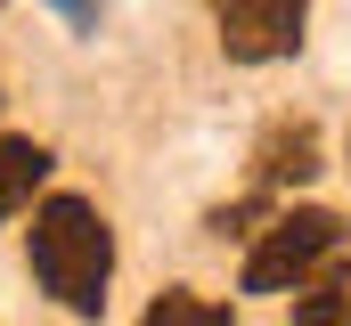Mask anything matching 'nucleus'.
Returning a JSON list of instances; mask_svg holds the SVG:
<instances>
[{
	"mask_svg": "<svg viewBox=\"0 0 351 326\" xmlns=\"http://www.w3.org/2000/svg\"><path fill=\"white\" fill-rule=\"evenodd\" d=\"M33 277L58 310L98 318L106 310V277H114V229L98 221V204L82 196H49L33 212Z\"/></svg>",
	"mask_w": 351,
	"mask_h": 326,
	"instance_id": "1",
	"label": "nucleus"
},
{
	"mask_svg": "<svg viewBox=\"0 0 351 326\" xmlns=\"http://www.w3.org/2000/svg\"><path fill=\"white\" fill-rule=\"evenodd\" d=\"M254 163H262V179H311L319 171V131L311 123H278Z\"/></svg>",
	"mask_w": 351,
	"mask_h": 326,
	"instance_id": "5",
	"label": "nucleus"
},
{
	"mask_svg": "<svg viewBox=\"0 0 351 326\" xmlns=\"http://www.w3.org/2000/svg\"><path fill=\"white\" fill-rule=\"evenodd\" d=\"M294 326H351V294H335V286L327 294H302L294 302Z\"/></svg>",
	"mask_w": 351,
	"mask_h": 326,
	"instance_id": "7",
	"label": "nucleus"
},
{
	"mask_svg": "<svg viewBox=\"0 0 351 326\" xmlns=\"http://www.w3.org/2000/svg\"><path fill=\"white\" fill-rule=\"evenodd\" d=\"M58 16H66V25H82V33H90V25H98V0H58Z\"/></svg>",
	"mask_w": 351,
	"mask_h": 326,
	"instance_id": "8",
	"label": "nucleus"
},
{
	"mask_svg": "<svg viewBox=\"0 0 351 326\" xmlns=\"http://www.w3.org/2000/svg\"><path fill=\"white\" fill-rule=\"evenodd\" d=\"M343 237V221L335 212H319V204H302V212H278L269 221V237L254 244V261H245V294H286L311 261H327Z\"/></svg>",
	"mask_w": 351,
	"mask_h": 326,
	"instance_id": "2",
	"label": "nucleus"
},
{
	"mask_svg": "<svg viewBox=\"0 0 351 326\" xmlns=\"http://www.w3.org/2000/svg\"><path fill=\"white\" fill-rule=\"evenodd\" d=\"M221 49L237 66H269V58H294L302 49V16L311 0H221Z\"/></svg>",
	"mask_w": 351,
	"mask_h": 326,
	"instance_id": "3",
	"label": "nucleus"
},
{
	"mask_svg": "<svg viewBox=\"0 0 351 326\" xmlns=\"http://www.w3.org/2000/svg\"><path fill=\"white\" fill-rule=\"evenodd\" d=\"M41 179H49V147L41 139H0V221H16Z\"/></svg>",
	"mask_w": 351,
	"mask_h": 326,
	"instance_id": "4",
	"label": "nucleus"
},
{
	"mask_svg": "<svg viewBox=\"0 0 351 326\" xmlns=\"http://www.w3.org/2000/svg\"><path fill=\"white\" fill-rule=\"evenodd\" d=\"M139 326H237V318H229L221 302H196V294H164V302H156V310H147Z\"/></svg>",
	"mask_w": 351,
	"mask_h": 326,
	"instance_id": "6",
	"label": "nucleus"
}]
</instances>
